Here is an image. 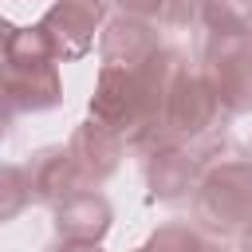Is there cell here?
I'll return each mask as SVG.
<instances>
[{
    "label": "cell",
    "instance_id": "6da1fadb",
    "mask_svg": "<svg viewBox=\"0 0 252 252\" xmlns=\"http://www.w3.org/2000/svg\"><path fill=\"white\" fill-rule=\"evenodd\" d=\"M197 217L213 232H232L252 217V161L217 165L197 193Z\"/></svg>",
    "mask_w": 252,
    "mask_h": 252
},
{
    "label": "cell",
    "instance_id": "7a4b0ae2",
    "mask_svg": "<svg viewBox=\"0 0 252 252\" xmlns=\"http://www.w3.org/2000/svg\"><path fill=\"white\" fill-rule=\"evenodd\" d=\"M220 114V102L213 94V87L205 83V75H181L161 106V126L158 130H169L173 138H197L213 126V118Z\"/></svg>",
    "mask_w": 252,
    "mask_h": 252
},
{
    "label": "cell",
    "instance_id": "3957f363",
    "mask_svg": "<svg viewBox=\"0 0 252 252\" xmlns=\"http://www.w3.org/2000/svg\"><path fill=\"white\" fill-rule=\"evenodd\" d=\"M205 83L213 87L220 110H248L252 106V43L244 39H220L209 55Z\"/></svg>",
    "mask_w": 252,
    "mask_h": 252
},
{
    "label": "cell",
    "instance_id": "277c9868",
    "mask_svg": "<svg viewBox=\"0 0 252 252\" xmlns=\"http://www.w3.org/2000/svg\"><path fill=\"white\" fill-rule=\"evenodd\" d=\"M106 0H59L43 20L39 32L51 43L55 59H79L91 43H94V28L102 20Z\"/></svg>",
    "mask_w": 252,
    "mask_h": 252
},
{
    "label": "cell",
    "instance_id": "5b68a950",
    "mask_svg": "<svg viewBox=\"0 0 252 252\" xmlns=\"http://www.w3.org/2000/svg\"><path fill=\"white\" fill-rule=\"evenodd\" d=\"M67 154H71V161H75V169H79V177H83V189H87L91 181H102V177L118 165L122 138H118L114 130H106L102 122H87V126L75 130Z\"/></svg>",
    "mask_w": 252,
    "mask_h": 252
},
{
    "label": "cell",
    "instance_id": "8992f818",
    "mask_svg": "<svg viewBox=\"0 0 252 252\" xmlns=\"http://www.w3.org/2000/svg\"><path fill=\"white\" fill-rule=\"evenodd\" d=\"M28 181H32V193L47 201H67L71 193H83V177L67 150H39L28 165Z\"/></svg>",
    "mask_w": 252,
    "mask_h": 252
},
{
    "label": "cell",
    "instance_id": "52a82bcc",
    "mask_svg": "<svg viewBox=\"0 0 252 252\" xmlns=\"http://www.w3.org/2000/svg\"><path fill=\"white\" fill-rule=\"evenodd\" d=\"M110 228V209L102 197L94 193H71L63 205H59V236L63 240H87L94 244L102 232Z\"/></svg>",
    "mask_w": 252,
    "mask_h": 252
},
{
    "label": "cell",
    "instance_id": "ba28073f",
    "mask_svg": "<svg viewBox=\"0 0 252 252\" xmlns=\"http://www.w3.org/2000/svg\"><path fill=\"white\" fill-rule=\"evenodd\" d=\"M193 173H197V165L189 161V154H181V150L154 154V161H150L154 197H181L185 189H193Z\"/></svg>",
    "mask_w": 252,
    "mask_h": 252
},
{
    "label": "cell",
    "instance_id": "9c48e42d",
    "mask_svg": "<svg viewBox=\"0 0 252 252\" xmlns=\"http://www.w3.org/2000/svg\"><path fill=\"white\" fill-rule=\"evenodd\" d=\"M201 20L217 39H244L252 32V0H201Z\"/></svg>",
    "mask_w": 252,
    "mask_h": 252
},
{
    "label": "cell",
    "instance_id": "30bf717a",
    "mask_svg": "<svg viewBox=\"0 0 252 252\" xmlns=\"http://www.w3.org/2000/svg\"><path fill=\"white\" fill-rule=\"evenodd\" d=\"M28 201H32V181H28V169L0 165V220L16 217Z\"/></svg>",
    "mask_w": 252,
    "mask_h": 252
},
{
    "label": "cell",
    "instance_id": "8fae6325",
    "mask_svg": "<svg viewBox=\"0 0 252 252\" xmlns=\"http://www.w3.org/2000/svg\"><path fill=\"white\" fill-rule=\"evenodd\" d=\"M146 252H205V240L193 228H185V224H169V228H161L150 240Z\"/></svg>",
    "mask_w": 252,
    "mask_h": 252
},
{
    "label": "cell",
    "instance_id": "7c38bea8",
    "mask_svg": "<svg viewBox=\"0 0 252 252\" xmlns=\"http://www.w3.org/2000/svg\"><path fill=\"white\" fill-rule=\"evenodd\" d=\"M126 16L142 20V24H158V12H161V0H118Z\"/></svg>",
    "mask_w": 252,
    "mask_h": 252
},
{
    "label": "cell",
    "instance_id": "4fadbf2b",
    "mask_svg": "<svg viewBox=\"0 0 252 252\" xmlns=\"http://www.w3.org/2000/svg\"><path fill=\"white\" fill-rule=\"evenodd\" d=\"M8 118H12V106L4 102V94H0V138L8 134Z\"/></svg>",
    "mask_w": 252,
    "mask_h": 252
},
{
    "label": "cell",
    "instance_id": "5bb4252c",
    "mask_svg": "<svg viewBox=\"0 0 252 252\" xmlns=\"http://www.w3.org/2000/svg\"><path fill=\"white\" fill-rule=\"evenodd\" d=\"M244 224H248V228H244V252H252V217H248Z\"/></svg>",
    "mask_w": 252,
    "mask_h": 252
}]
</instances>
